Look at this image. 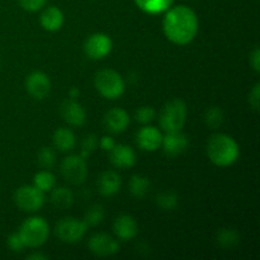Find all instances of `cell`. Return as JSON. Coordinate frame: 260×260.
<instances>
[{
  "instance_id": "cell-1",
  "label": "cell",
  "mask_w": 260,
  "mask_h": 260,
  "mask_svg": "<svg viewBox=\"0 0 260 260\" xmlns=\"http://www.w3.org/2000/svg\"><path fill=\"white\" fill-rule=\"evenodd\" d=\"M165 36L177 45H187L198 32V18L190 8L185 5L168 9L164 22Z\"/></svg>"
},
{
  "instance_id": "cell-2",
  "label": "cell",
  "mask_w": 260,
  "mask_h": 260,
  "mask_svg": "<svg viewBox=\"0 0 260 260\" xmlns=\"http://www.w3.org/2000/svg\"><path fill=\"white\" fill-rule=\"evenodd\" d=\"M207 155L217 167H229L238 160L239 145L228 135H213L207 144Z\"/></svg>"
},
{
  "instance_id": "cell-3",
  "label": "cell",
  "mask_w": 260,
  "mask_h": 260,
  "mask_svg": "<svg viewBox=\"0 0 260 260\" xmlns=\"http://www.w3.org/2000/svg\"><path fill=\"white\" fill-rule=\"evenodd\" d=\"M18 234L25 246L38 248L47 240L50 235V228L42 217H30L22 223Z\"/></svg>"
},
{
  "instance_id": "cell-4",
  "label": "cell",
  "mask_w": 260,
  "mask_h": 260,
  "mask_svg": "<svg viewBox=\"0 0 260 260\" xmlns=\"http://www.w3.org/2000/svg\"><path fill=\"white\" fill-rule=\"evenodd\" d=\"M187 118V106L182 99H174L165 104L160 113V126L165 132L182 131Z\"/></svg>"
},
{
  "instance_id": "cell-5",
  "label": "cell",
  "mask_w": 260,
  "mask_h": 260,
  "mask_svg": "<svg viewBox=\"0 0 260 260\" xmlns=\"http://www.w3.org/2000/svg\"><path fill=\"white\" fill-rule=\"evenodd\" d=\"M94 84L99 93L108 99H117L124 91V81L118 73L104 69L96 73Z\"/></svg>"
},
{
  "instance_id": "cell-6",
  "label": "cell",
  "mask_w": 260,
  "mask_h": 260,
  "mask_svg": "<svg viewBox=\"0 0 260 260\" xmlns=\"http://www.w3.org/2000/svg\"><path fill=\"white\" fill-rule=\"evenodd\" d=\"M14 202L25 212H36L45 203V194L35 185H23L14 193Z\"/></svg>"
},
{
  "instance_id": "cell-7",
  "label": "cell",
  "mask_w": 260,
  "mask_h": 260,
  "mask_svg": "<svg viewBox=\"0 0 260 260\" xmlns=\"http://www.w3.org/2000/svg\"><path fill=\"white\" fill-rule=\"evenodd\" d=\"M88 230V225L84 221L76 220L73 217H66L58 221L56 225L55 233L57 238L63 243H78L83 239Z\"/></svg>"
},
{
  "instance_id": "cell-8",
  "label": "cell",
  "mask_w": 260,
  "mask_h": 260,
  "mask_svg": "<svg viewBox=\"0 0 260 260\" xmlns=\"http://www.w3.org/2000/svg\"><path fill=\"white\" fill-rule=\"evenodd\" d=\"M61 173L63 178L71 184H81L85 182L86 175H88V165L84 157L70 155L63 159L61 164Z\"/></svg>"
},
{
  "instance_id": "cell-9",
  "label": "cell",
  "mask_w": 260,
  "mask_h": 260,
  "mask_svg": "<svg viewBox=\"0 0 260 260\" xmlns=\"http://www.w3.org/2000/svg\"><path fill=\"white\" fill-rule=\"evenodd\" d=\"M112 50V41L104 33H94L84 43V51L93 60L104 58Z\"/></svg>"
},
{
  "instance_id": "cell-10",
  "label": "cell",
  "mask_w": 260,
  "mask_h": 260,
  "mask_svg": "<svg viewBox=\"0 0 260 260\" xmlns=\"http://www.w3.org/2000/svg\"><path fill=\"white\" fill-rule=\"evenodd\" d=\"M88 246L89 250L98 256L114 255V254L118 253L119 250L118 241L114 240L112 236H109L108 234L104 233L94 234V235L89 239Z\"/></svg>"
},
{
  "instance_id": "cell-11",
  "label": "cell",
  "mask_w": 260,
  "mask_h": 260,
  "mask_svg": "<svg viewBox=\"0 0 260 260\" xmlns=\"http://www.w3.org/2000/svg\"><path fill=\"white\" fill-rule=\"evenodd\" d=\"M25 88L33 98L43 99L50 94L51 81L46 74L41 73V71H35L25 79Z\"/></svg>"
},
{
  "instance_id": "cell-12",
  "label": "cell",
  "mask_w": 260,
  "mask_h": 260,
  "mask_svg": "<svg viewBox=\"0 0 260 260\" xmlns=\"http://www.w3.org/2000/svg\"><path fill=\"white\" fill-rule=\"evenodd\" d=\"M161 145L164 147V152L168 156L175 157L183 154L188 149L189 141H188L187 136L180 131L167 132V136L162 137Z\"/></svg>"
},
{
  "instance_id": "cell-13",
  "label": "cell",
  "mask_w": 260,
  "mask_h": 260,
  "mask_svg": "<svg viewBox=\"0 0 260 260\" xmlns=\"http://www.w3.org/2000/svg\"><path fill=\"white\" fill-rule=\"evenodd\" d=\"M112 164L121 169H128L136 164V154L127 145H114L109 155Z\"/></svg>"
},
{
  "instance_id": "cell-14",
  "label": "cell",
  "mask_w": 260,
  "mask_h": 260,
  "mask_svg": "<svg viewBox=\"0 0 260 260\" xmlns=\"http://www.w3.org/2000/svg\"><path fill=\"white\" fill-rule=\"evenodd\" d=\"M162 141L161 132L151 126L142 127L137 134V145L145 151H155Z\"/></svg>"
},
{
  "instance_id": "cell-15",
  "label": "cell",
  "mask_w": 260,
  "mask_h": 260,
  "mask_svg": "<svg viewBox=\"0 0 260 260\" xmlns=\"http://www.w3.org/2000/svg\"><path fill=\"white\" fill-rule=\"evenodd\" d=\"M114 234L118 236L121 240H131L139 233V226L136 220L129 215H121L114 220L113 223Z\"/></svg>"
},
{
  "instance_id": "cell-16",
  "label": "cell",
  "mask_w": 260,
  "mask_h": 260,
  "mask_svg": "<svg viewBox=\"0 0 260 260\" xmlns=\"http://www.w3.org/2000/svg\"><path fill=\"white\" fill-rule=\"evenodd\" d=\"M62 118L71 126H83L86 121V112L81 104L75 101H69L61 106Z\"/></svg>"
},
{
  "instance_id": "cell-17",
  "label": "cell",
  "mask_w": 260,
  "mask_h": 260,
  "mask_svg": "<svg viewBox=\"0 0 260 260\" xmlns=\"http://www.w3.org/2000/svg\"><path fill=\"white\" fill-rule=\"evenodd\" d=\"M104 123H106L108 131L113 132V134H121L128 127L129 116L124 109L113 108L106 114Z\"/></svg>"
},
{
  "instance_id": "cell-18",
  "label": "cell",
  "mask_w": 260,
  "mask_h": 260,
  "mask_svg": "<svg viewBox=\"0 0 260 260\" xmlns=\"http://www.w3.org/2000/svg\"><path fill=\"white\" fill-rule=\"evenodd\" d=\"M98 189L103 196H113L119 190L122 184L121 177L113 170L103 172L98 178Z\"/></svg>"
},
{
  "instance_id": "cell-19",
  "label": "cell",
  "mask_w": 260,
  "mask_h": 260,
  "mask_svg": "<svg viewBox=\"0 0 260 260\" xmlns=\"http://www.w3.org/2000/svg\"><path fill=\"white\" fill-rule=\"evenodd\" d=\"M62 23V12L56 7H48L47 9L43 10V13L41 14V24H42V27L45 28V29L50 30V32H55V30L60 29Z\"/></svg>"
},
{
  "instance_id": "cell-20",
  "label": "cell",
  "mask_w": 260,
  "mask_h": 260,
  "mask_svg": "<svg viewBox=\"0 0 260 260\" xmlns=\"http://www.w3.org/2000/svg\"><path fill=\"white\" fill-rule=\"evenodd\" d=\"M75 135L69 128H58L53 134V145L60 151H70L75 146Z\"/></svg>"
},
{
  "instance_id": "cell-21",
  "label": "cell",
  "mask_w": 260,
  "mask_h": 260,
  "mask_svg": "<svg viewBox=\"0 0 260 260\" xmlns=\"http://www.w3.org/2000/svg\"><path fill=\"white\" fill-rule=\"evenodd\" d=\"M50 200L55 208H58V210H68L73 205L74 196L70 189H68L65 187H60L52 190Z\"/></svg>"
},
{
  "instance_id": "cell-22",
  "label": "cell",
  "mask_w": 260,
  "mask_h": 260,
  "mask_svg": "<svg viewBox=\"0 0 260 260\" xmlns=\"http://www.w3.org/2000/svg\"><path fill=\"white\" fill-rule=\"evenodd\" d=\"M137 7L149 14H159L167 12L174 0H135Z\"/></svg>"
},
{
  "instance_id": "cell-23",
  "label": "cell",
  "mask_w": 260,
  "mask_h": 260,
  "mask_svg": "<svg viewBox=\"0 0 260 260\" xmlns=\"http://www.w3.org/2000/svg\"><path fill=\"white\" fill-rule=\"evenodd\" d=\"M150 183L149 178L142 177V175H132L131 180H129V192L134 197L136 198H144L150 190Z\"/></svg>"
},
{
  "instance_id": "cell-24",
  "label": "cell",
  "mask_w": 260,
  "mask_h": 260,
  "mask_svg": "<svg viewBox=\"0 0 260 260\" xmlns=\"http://www.w3.org/2000/svg\"><path fill=\"white\" fill-rule=\"evenodd\" d=\"M239 240H240V236H239L238 231L233 230V229H222L217 234L218 245L225 249L234 248L235 245H238Z\"/></svg>"
},
{
  "instance_id": "cell-25",
  "label": "cell",
  "mask_w": 260,
  "mask_h": 260,
  "mask_svg": "<svg viewBox=\"0 0 260 260\" xmlns=\"http://www.w3.org/2000/svg\"><path fill=\"white\" fill-rule=\"evenodd\" d=\"M156 203L160 208L165 211H172L174 210L175 207L179 203V197L175 192L173 190H165V192H161L160 194H157L156 197Z\"/></svg>"
},
{
  "instance_id": "cell-26",
  "label": "cell",
  "mask_w": 260,
  "mask_h": 260,
  "mask_svg": "<svg viewBox=\"0 0 260 260\" xmlns=\"http://www.w3.org/2000/svg\"><path fill=\"white\" fill-rule=\"evenodd\" d=\"M55 183V177H53V174H51L50 172H47V170H43V172L37 173V174L35 175V187H37L38 189L42 190L43 193L52 189Z\"/></svg>"
},
{
  "instance_id": "cell-27",
  "label": "cell",
  "mask_w": 260,
  "mask_h": 260,
  "mask_svg": "<svg viewBox=\"0 0 260 260\" xmlns=\"http://www.w3.org/2000/svg\"><path fill=\"white\" fill-rule=\"evenodd\" d=\"M104 208L99 205H94L89 208L84 216V222L88 226H96L103 221Z\"/></svg>"
},
{
  "instance_id": "cell-28",
  "label": "cell",
  "mask_w": 260,
  "mask_h": 260,
  "mask_svg": "<svg viewBox=\"0 0 260 260\" xmlns=\"http://www.w3.org/2000/svg\"><path fill=\"white\" fill-rule=\"evenodd\" d=\"M205 121L210 128H218L223 122V111L220 107H211L206 112Z\"/></svg>"
},
{
  "instance_id": "cell-29",
  "label": "cell",
  "mask_w": 260,
  "mask_h": 260,
  "mask_svg": "<svg viewBox=\"0 0 260 260\" xmlns=\"http://www.w3.org/2000/svg\"><path fill=\"white\" fill-rule=\"evenodd\" d=\"M37 157L38 164L42 168H45V169H50V168H52L56 162L55 151H53L52 149H50V147H42V149L40 150V152H38Z\"/></svg>"
},
{
  "instance_id": "cell-30",
  "label": "cell",
  "mask_w": 260,
  "mask_h": 260,
  "mask_svg": "<svg viewBox=\"0 0 260 260\" xmlns=\"http://www.w3.org/2000/svg\"><path fill=\"white\" fill-rule=\"evenodd\" d=\"M96 145H98L96 136H94V135H88V136L83 140V142H81V155L80 156L84 157V159H86V157H88L89 155L94 151V150H95Z\"/></svg>"
},
{
  "instance_id": "cell-31",
  "label": "cell",
  "mask_w": 260,
  "mask_h": 260,
  "mask_svg": "<svg viewBox=\"0 0 260 260\" xmlns=\"http://www.w3.org/2000/svg\"><path fill=\"white\" fill-rule=\"evenodd\" d=\"M155 116V109L152 107H141V108L137 109L136 112V121L140 122V123H150L151 121H154Z\"/></svg>"
},
{
  "instance_id": "cell-32",
  "label": "cell",
  "mask_w": 260,
  "mask_h": 260,
  "mask_svg": "<svg viewBox=\"0 0 260 260\" xmlns=\"http://www.w3.org/2000/svg\"><path fill=\"white\" fill-rule=\"evenodd\" d=\"M8 246H9L10 250L14 251V253H20V251L25 248L24 243L22 241V239H20L19 234L18 233L9 235V238H8Z\"/></svg>"
},
{
  "instance_id": "cell-33",
  "label": "cell",
  "mask_w": 260,
  "mask_h": 260,
  "mask_svg": "<svg viewBox=\"0 0 260 260\" xmlns=\"http://www.w3.org/2000/svg\"><path fill=\"white\" fill-rule=\"evenodd\" d=\"M18 3L27 12H37L46 4V0H18Z\"/></svg>"
},
{
  "instance_id": "cell-34",
  "label": "cell",
  "mask_w": 260,
  "mask_h": 260,
  "mask_svg": "<svg viewBox=\"0 0 260 260\" xmlns=\"http://www.w3.org/2000/svg\"><path fill=\"white\" fill-rule=\"evenodd\" d=\"M249 102L250 106L253 107L254 111H259V104H260V84L256 83L254 85L253 90L249 94Z\"/></svg>"
},
{
  "instance_id": "cell-35",
  "label": "cell",
  "mask_w": 260,
  "mask_h": 260,
  "mask_svg": "<svg viewBox=\"0 0 260 260\" xmlns=\"http://www.w3.org/2000/svg\"><path fill=\"white\" fill-rule=\"evenodd\" d=\"M250 63H251V66H253L254 70H255L256 73H259L260 71V51L258 47L254 48V51L251 52Z\"/></svg>"
},
{
  "instance_id": "cell-36",
  "label": "cell",
  "mask_w": 260,
  "mask_h": 260,
  "mask_svg": "<svg viewBox=\"0 0 260 260\" xmlns=\"http://www.w3.org/2000/svg\"><path fill=\"white\" fill-rule=\"evenodd\" d=\"M114 145H116V144H114V140L112 139V137H108V136L102 137L101 147L103 150H106V151H111V150L113 149Z\"/></svg>"
},
{
  "instance_id": "cell-37",
  "label": "cell",
  "mask_w": 260,
  "mask_h": 260,
  "mask_svg": "<svg viewBox=\"0 0 260 260\" xmlns=\"http://www.w3.org/2000/svg\"><path fill=\"white\" fill-rule=\"evenodd\" d=\"M27 259H29V260H33V259H36V260H46V259H47V256L43 255V254H40V253H33V254H30V255H28Z\"/></svg>"
},
{
  "instance_id": "cell-38",
  "label": "cell",
  "mask_w": 260,
  "mask_h": 260,
  "mask_svg": "<svg viewBox=\"0 0 260 260\" xmlns=\"http://www.w3.org/2000/svg\"><path fill=\"white\" fill-rule=\"evenodd\" d=\"M69 94H70L71 99H76L79 96V94H80V91H79L78 88H71L70 91H69Z\"/></svg>"
}]
</instances>
